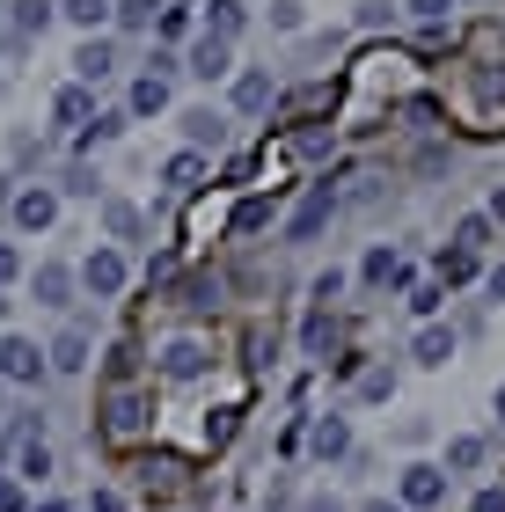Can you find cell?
I'll return each mask as SVG.
<instances>
[{"label": "cell", "instance_id": "6da1fadb", "mask_svg": "<svg viewBox=\"0 0 505 512\" xmlns=\"http://www.w3.org/2000/svg\"><path fill=\"white\" fill-rule=\"evenodd\" d=\"M440 498H447V469H432V461H410L403 483H396V505H403V512H432Z\"/></svg>", "mask_w": 505, "mask_h": 512}, {"label": "cell", "instance_id": "7a4b0ae2", "mask_svg": "<svg viewBox=\"0 0 505 512\" xmlns=\"http://www.w3.org/2000/svg\"><path fill=\"white\" fill-rule=\"evenodd\" d=\"M330 213H337V191H330V183H315V191H308L301 205H293V220H286V242H315V235L330 227Z\"/></svg>", "mask_w": 505, "mask_h": 512}, {"label": "cell", "instance_id": "3957f363", "mask_svg": "<svg viewBox=\"0 0 505 512\" xmlns=\"http://www.w3.org/2000/svg\"><path fill=\"white\" fill-rule=\"evenodd\" d=\"M44 374H52V366H44V352H37L30 337H0V381H22V388H30V381H44Z\"/></svg>", "mask_w": 505, "mask_h": 512}, {"label": "cell", "instance_id": "277c9868", "mask_svg": "<svg viewBox=\"0 0 505 512\" xmlns=\"http://www.w3.org/2000/svg\"><path fill=\"white\" fill-rule=\"evenodd\" d=\"M81 286L96 293V300H118V293H125V256H118V249H96V256L81 264Z\"/></svg>", "mask_w": 505, "mask_h": 512}, {"label": "cell", "instance_id": "5b68a950", "mask_svg": "<svg viewBox=\"0 0 505 512\" xmlns=\"http://www.w3.org/2000/svg\"><path fill=\"white\" fill-rule=\"evenodd\" d=\"M15 227H30V235H44V227L59 220V191H44V183H30V191H15Z\"/></svg>", "mask_w": 505, "mask_h": 512}, {"label": "cell", "instance_id": "8992f818", "mask_svg": "<svg viewBox=\"0 0 505 512\" xmlns=\"http://www.w3.org/2000/svg\"><path fill=\"white\" fill-rule=\"evenodd\" d=\"M74 74H81V88L110 81V74H118V44H110V37H88V44H81V59H74Z\"/></svg>", "mask_w": 505, "mask_h": 512}, {"label": "cell", "instance_id": "52a82bcc", "mask_svg": "<svg viewBox=\"0 0 505 512\" xmlns=\"http://www.w3.org/2000/svg\"><path fill=\"white\" fill-rule=\"evenodd\" d=\"M279 103V81L271 74H257V66H249V74L235 81V110H249V118H257V110H271Z\"/></svg>", "mask_w": 505, "mask_h": 512}, {"label": "cell", "instance_id": "ba28073f", "mask_svg": "<svg viewBox=\"0 0 505 512\" xmlns=\"http://www.w3.org/2000/svg\"><path fill=\"white\" fill-rule=\"evenodd\" d=\"M44 366H59V374H81V366H88V330H59L52 352H44Z\"/></svg>", "mask_w": 505, "mask_h": 512}, {"label": "cell", "instance_id": "9c48e42d", "mask_svg": "<svg viewBox=\"0 0 505 512\" xmlns=\"http://www.w3.org/2000/svg\"><path fill=\"white\" fill-rule=\"evenodd\" d=\"M410 359H418V366H447V359H454V330L425 322V330H418V344H410Z\"/></svg>", "mask_w": 505, "mask_h": 512}, {"label": "cell", "instance_id": "30bf717a", "mask_svg": "<svg viewBox=\"0 0 505 512\" xmlns=\"http://www.w3.org/2000/svg\"><path fill=\"white\" fill-rule=\"evenodd\" d=\"M162 110H169V81L140 74V81H132V118H162Z\"/></svg>", "mask_w": 505, "mask_h": 512}, {"label": "cell", "instance_id": "8fae6325", "mask_svg": "<svg viewBox=\"0 0 505 512\" xmlns=\"http://www.w3.org/2000/svg\"><path fill=\"white\" fill-rule=\"evenodd\" d=\"M37 300L44 308H66V300H74V271L66 264H37Z\"/></svg>", "mask_w": 505, "mask_h": 512}, {"label": "cell", "instance_id": "7c38bea8", "mask_svg": "<svg viewBox=\"0 0 505 512\" xmlns=\"http://www.w3.org/2000/svg\"><path fill=\"white\" fill-rule=\"evenodd\" d=\"M191 74H198V81H227V44H220V37H198V44H191Z\"/></svg>", "mask_w": 505, "mask_h": 512}, {"label": "cell", "instance_id": "4fadbf2b", "mask_svg": "<svg viewBox=\"0 0 505 512\" xmlns=\"http://www.w3.org/2000/svg\"><path fill=\"white\" fill-rule=\"evenodd\" d=\"M359 278H366V286H396V278H403V256L396 249H366V264H359Z\"/></svg>", "mask_w": 505, "mask_h": 512}, {"label": "cell", "instance_id": "5bb4252c", "mask_svg": "<svg viewBox=\"0 0 505 512\" xmlns=\"http://www.w3.org/2000/svg\"><path fill=\"white\" fill-rule=\"evenodd\" d=\"M52 110H59V125H81V132L96 125V103H88V88H81V81H74V88H59V103H52Z\"/></svg>", "mask_w": 505, "mask_h": 512}, {"label": "cell", "instance_id": "9a60e30c", "mask_svg": "<svg viewBox=\"0 0 505 512\" xmlns=\"http://www.w3.org/2000/svg\"><path fill=\"white\" fill-rule=\"evenodd\" d=\"M162 374H169V381H198V374H205V352H198V344H169V352H162Z\"/></svg>", "mask_w": 505, "mask_h": 512}, {"label": "cell", "instance_id": "2e32d148", "mask_svg": "<svg viewBox=\"0 0 505 512\" xmlns=\"http://www.w3.org/2000/svg\"><path fill=\"white\" fill-rule=\"evenodd\" d=\"M242 22H249V15H242V0H213V22H205V37L235 44V37H242Z\"/></svg>", "mask_w": 505, "mask_h": 512}, {"label": "cell", "instance_id": "e0dca14e", "mask_svg": "<svg viewBox=\"0 0 505 512\" xmlns=\"http://www.w3.org/2000/svg\"><path fill=\"white\" fill-rule=\"evenodd\" d=\"M315 454H323V461L352 454V425H344V417H323V425H315Z\"/></svg>", "mask_w": 505, "mask_h": 512}, {"label": "cell", "instance_id": "ac0fdd59", "mask_svg": "<svg viewBox=\"0 0 505 512\" xmlns=\"http://www.w3.org/2000/svg\"><path fill=\"white\" fill-rule=\"evenodd\" d=\"M183 132H191V147H220V139H227V118H220V110H191Z\"/></svg>", "mask_w": 505, "mask_h": 512}, {"label": "cell", "instance_id": "d6986e66", "mask_svg": "<svg viewBox=\"0 0 505 512\" xmlns=\"http://www.w3.org/2000/svg\"><path fill=\"white\" fill-rule=\"evenodd\" d=\"M476 461H484V439H476V432H462V439H447V469H454V476H469Z\"/></svg>", "mask_w": 505, "mask_h": 512}, {"label": "cell", "instance_id": "ffe728a7", "mask_svg": "<svg viewBox=\"0 0 505 512\" xmlns=\"http://www.w3.org/2000/svg\"><path fill=\"white\" fill-rule=\"evenodd\" d=\"M59 15L74 22V30H103V22H110V0H66Z\"/></svg>", "mask_w": 505, "mask_h": 512}, {"label": "cell", "instance_id": "44dd1931", "mask_svg": "<svg viewBox=\"0 0 505 512\" xmlns=\"http://www.w3.org/2000/svg\"><path fill=\"white\" fill-rule=\"evenodd\" d=\"M198 176H205V161H198V154H176L169 169H162V183H169V191H198Z\"/></svg>", "mask_w": 505, "mask_h": 512}, {"label": "cell", "instance_id": "7402d4cb", "mask_svg": "<svg viewBox=\"0 0 505 512\" xmlns=\"http://www.w3.org/2000/svg\"><path fill=\"white\" fill-rule=\"evenodd\" d=\"M52 15H59L52 0H15V30H22V37H37V30H44Z\"/></svg>", "mask_w": 505, "mask_h": 512}, {"label": "cell", "instance_id": "603a6c76", "mask_svg": "<svg viewBox=\"0 0 505 512\" xmlns=\"http://www.w3.org/2000/svg\"><path fill=\"white\" fill-rule=\"evenodd\" d=\"M15 469L44 483V476H52V447H44V439H22V454H15Z\"/></svg>", "mask_w": 505, "mask_h": 512}, {"label": "cell", "instance_id": "cb8c5ba5", "mask_svg": "<svg viewBox=\"0 0 505 512\" xmlns=\"http://www.w3.org/2000/svg\"><path fill=\"white\" fill-rule=\"evenodd\" d=\"M103 227H110L118 242H132V235H140V213H132L125 198H110V205H103Z\"/></svg>", "mask_w": 505, "mask_h": 512}, {"label": "cell", "instance_id": "d4e9b609", "mask_svg": "<svg viewBox=\"0 0 505 512\" xmlns=\"http://www.w3.org/2000/svg\"><path fill=\"white\" fill-rule=\"evenodd\" d=\"M110 425H118V432L140 425V395H118V403H110Z\"/></svg>", "mask_w": 505, "mask_h": 512}, {"label": "cell", "instance_id": "484cf974", "mask_svg": "<svg viewBox=\"0 0 505 512\" xmlns=\"http://www.w3.org/2000/svg\"><path fill=\"white\" fill-rule=\"evenodd\" d=\"M118 22H125V30H147V22H154V0H125Z\"/></svg>", "mask_w": 505, "mask_h": 512}, {"label": "cell", "instance_id": "4316f807", "mask_svg": "<svg viewBox=\"0 0 505 512\" xmlns=\"http://www.w3.org/2000/svg\"><path fill=\"white\" fill-rule=\"evenodd\" d=\"M271 30H301V0H271Z\"/></svg>", "mask_w": 505, "mask_h": 512}, {"label": "cell", "instance_id": "83f0119b", "mask_svg": "<svg viewBox=\"0 0 505 512\" xmlns=\"http://www.w3.org/2000/svg\"><path fill=\"white\" fill-rule=\"evenodd\" d=\"M440 271H447V278H476V256L454 249V256H440Z\"/></svg>", "mask_w": 505, "mask_h": 512}, {"label": "cell", "instance_id": "f1b7e54d", "mask_svg": "<svg viewBox=\"0 0 505 512\" xmlns=\"http://www.w3.org/2000/svg\"><path fill=\"white\" fill-rule=\"evenodd\" d=\"M66 191H74V198H96V169H66Z\"/></svg>", "mask_w": 505, "mask_h": 512}, {"label": "cell", "instance_id": "f546056e", "mask_svg": "<svg viewBox=\"0 0 505 512\" xmlns=\"http://www.w3.org/2000/svg\"><path fill=\"white\" fill-rule=\"evenodd\" d=\"M403 8H410V15H425V22H440V15L454 8V0H403Z\"/></svg>", "mask_w": 505, "mask_h": 512}, {"label": "cell", "instance_id": "4dcf8cb0", "mask_svg": "<svg viewBox=\"0 0 505 512\" xmlns=\"http://www.w3.org/2000/svg\"><path fill=\"white\" fill-rule=\"evenodd\" d=\"M0 512H22V483H8V476H0Z\"/></svg>", "mask_w": 505, "mask_h": 512}, {"label": "cell", "instance_id": "1f68e13d", "mask_svg": "<svg viewBox=\"0 0 505 512\" xmlns=\"http://www.w3.org/2000/svg\"><path fill=\"white\" fill-rule=\"evenodd\" d=\"M15 271H22V256H15L8 242H0V286H8V278H15Z\"/></svg>", "mask_w": 505, "mask_h": 512}, {"label": "cell", "instance_id": "d6a6232c", "mask_svg": "<svg viewBox=\"0 0 505 512\" xmlns=\"http://www.w3.org/2000/svg\"><path fill=\"white\" fill-rule=\"evenodd\" d=\"M476 512H505V491H484V498H476Z\"/></svg>", "mask_w": 505, "mask_h": 512}, {"label": "cell", "instance_id": "836d02e7", "mask_svg": "<svg viewBox=\"0 0 505 512\" xmlns=\"http://www.w3.org/2000/svg\"><path fill=\"white\" fill-rule=\"evenodd\" d=\"M96 512H125V498H118V491H103V498H96Z\"/></svg>", "mask_w": 505, "mask_h": 512}, {"label": "cell", "instance_id": "e575fe53", "mask_svg": "<svg viewBox=\"0 0 505 512\" xmlns=\"http://www.w3.org/2000/svg\"><path fill=\"white\" fill-rule=\"evenodd\" d=\"M301 512H344V505H337V498H308Z\"/></svg>", "mask_w": 505, "mask_h": 512}, {"label": "cell", "instance_id": "d590c367", "mask_svg": "<svg viewBox=\"0 0 505 512\" xmlns=\"http://www.w3.org/2000/svg\"><path fill=\"white\" fill-rule=\"evenodd\" d=\"M359 512H403V505H388V498H366V505H359Z\"/></svg>", "mask_w": 505, "mask_h": 512}, {"label": "cell", "instance_id": "8d00e7d4", "mask_svg": "<svg viewBox=\"0 0 505 512\" xmlns=\"http://www.w3.org/2000/svg\"><path fill=\"white\" fill-rule=\"evenodd\" d=\"M491 293H498V300H505V264H498V271H491Z\"/></svg>", "mask_w": 505, "mask_h": 512}, {"label": "cell", "instance_id": "74e56055", "mask_svg": "<svg viewBox=\"0 0 505 512\" xmlns=\"http://www.w3.org/2000/svg\"><path fill=\"white\" fill-rule=\"evenodd\" d=\"M491 220H505V191H498V198H491Z\"/></svg>", "mask_w": 505, "mask_h": 512}, {"label": "cell", "instance_id": "f35d334b", "mask_svg": "<svg viewBox=\"0 0 505 512\" xmlns=\"http://www.w3.org/2000/svg\"><path fill=\"white\" fill-rule=\"evenodd\" d=\"M0 205H15V198H8V176H0Z\"/></svg>", "mask_w": 505, "mask_h": 512}, {"label": "cell", "instance_id": "ab89813d", "mask_svg": "<svg viewBox=\"0 0 505 512\" xmlns=\"http://www.w3.org/2000/svg\"><path fill=\"white\" fill-rule=\"evenodd\" d=\"M498 417H505V388H498Z\"/></svg>", "mask_w": 505, "mask_h": 512}]
</instances>
